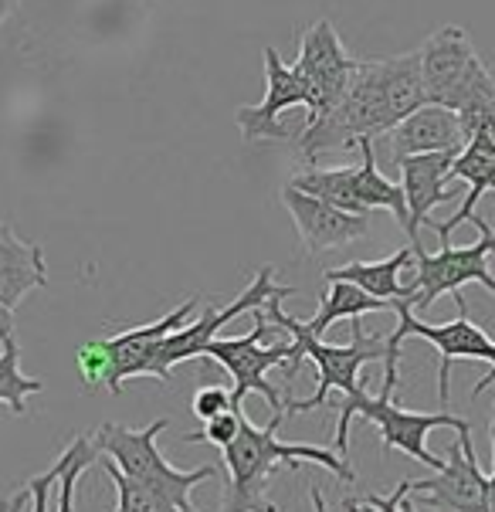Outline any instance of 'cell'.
<instances>
[{
	"mask_svg": "<svg viewBox=\"0 0 495 512\" xmlns=\"http://www.w3.org/2000/svg\"><path fill=\"white\" fill-rule=\"evenodd\" d=\"M424 106H428V92H424L418 51L367 58L356 68V78L340 106L316 123L302 126L292 146L299 160L312 167L326 153H350L360 150L363 140H384L390 129Z\"/></svg>",
	"mask_w": 495,
	"mask_h": 512,
	"instance_id": "6da1fadb",
	"label": "cell"
},
{
	"mask_svg": "<svg viewBox=\"0 0 495 512\" xmlns=\"http://www.w3.org/2000/svg\"><path fill=\"white\" fill-rule=\"evenodd\" d=\"M285 414H272L265 428H255L248 414H241L238 438L224 448V496L221 512H279L272 499H268V485H272L275 472L282 465L312 462L323 465L340 482H356L353 465L343 462L336 451H326L319 445H306V441H279Z\"/></svg>",
	"mask_w": 495,
	"mask_h": 512,
	"instance_id": "7a4b0ae2",
	"label": "cell"
},
{
	"mask_svg": "<svg viewBox=\"0 0 495 512\" xmlns=\"http://www.w3.org/2000/svg\"><path fill=\"white\" fill-rule=\"evenodd\" d=\"M428 106L458 112L465 140L495 136V75L465 28L445 24L418 48Z\"/></svg>",
	"mask_w": 495,
	"mask_h": 512,
	"instance_id": "3957f363",
	"label": "cell"
},
{
	"mask_svg": "<svg viewBox=\"0 0 495 512\" xmlns=\"http://www.w3.org/2000/svg\"><path fill=\"white\" fill-rule=\"evenodd\" d=\"M289 295H275L272 302L265 306L268 319L275 326H282L289 333V340L295 343V350L302 353V360L316 363V373H319V387L316 394L306 397V401H285V414H309V411H319L333 401V394H343V401H353V397L363 394V384H360V370L367 367L373 360H387V333H367L360 319H353V340L343 343V346H333V343H323L319 336H312L302 319L289 316L282 309V302Z\"/></svg>",
	"mask_w": 495,
	"mask_h": 512,
	"instance_id": "277c9868",
	"label": "cell"
},
{
	"mask_svg": "<svg viewBox=\"0 0 495 512\" xmlns=\"http://www.w3.org/2000/svg\"><path fill=\"white\" fill-rule=\"evenodd\" d=\"M255 329L238 340H214L207 343L204 360H214L231 377V401L234 411H241L248 394H262L272 414H285V394L268 380V370H282L285 380H292L302 370V353L285 336L282 326L268 319L265 309H255Z\"/></svg>",
	"mask_w": 495,
	"mask_h": 512,
	"instance_id": "5b68a950",
	"label": "cell"
},
{
	"mask_svg": "<svg viewBox=\"0 0 495 512\" xmlns=\"http://www.w3.org/2000/svg\"><path fill=\"white\" fill-rule=\"evenodd\" d=\"M167 428H170V418H156L140 431L109 421L95 431L92 441H95V448H99V455H106L109 462L126 475V479L140 482L143 489L156 492V496H160L163 502H170L173 509L197 512L194 502H190V492H194V485L214 479L217 468L214 465H197V468H190V472H184V468H173L167 458H163L160 445H156L160 431H167Z\"/></svg>",
	"mask_w": 495,
	"mask_h": 512,
	"instance_id": "8992f818",
	"label": "cell"
},
{
	"mask_svg": "<svg viewBox=\"0 0 495 512\" xmlns=\"http://www.w3.org/2000/svg\"><path fill=\"white\" fill-rule=\"evenodd\" d=\"M394 312H397V329L394 333H387V350L390 353L384 360V387L380 390H390V394H394L397 380H401V367H397V363H401L404 340H424L438 350V357H441V370H438L441 404H448V397H451V363L455 360H482L492 367L479 384L472 387V397H479L485 387L495 384V340L485 333L482 326H475L472 319H468L465 309H458V319L441 323V326L418 319V312H414V306L407 299L397 302Z\"/></svg>",
	"mask_w": 495,
	"mask_h": 512,
	"instance_id": "52a82bcc",
	"label": "cell"
},
{
	"mask_svg": "<svg viewBox=\"0 0 495 512\" xmlns=\"http://www.w3.org/2000/svg\"><path fill=\"white\" fill-rule=\"evenodd\" d=\"M197 312H201V295H190L187 302H180L177 309H170L167 316L153 319V323L123 329L116 336H102V340L78 346L75 363L85 387H106L109 394H123L126 380L153 377L156 346L177 333V329H184L190 319H197Z\"/></svg>",
	"mask_w": 495,
	"mask_h": 512,
	"instance_id": "ba28073f",
	"label": "cell"
},
{
	"mask_svg": "<svg viewBox=\"0 0 495 512\" xmlns=\"http://www.w3.org/2000/svg\"><path fill=\"white\" fill-rule=\"evenodd\" d=\"M336 414H340V424H336V455L346 462L350 455V421L363 418L370 421L373 428L380 431V441H384V451H404L411 455L414 462L434 468L441 472L445 468V458H438L428 448V435L434 428H451V431H472V421L458 418V414L438 411V414H418V411H407V407L394 404V394L390 390H380L377 397H370L363 390L360 397L353 401H340L336 404Z\"/></svg>",
	"mask_w": 495,
	"mask_h": 512,
	"instance_id": "9c48e42d",
	"label": "cell"
},
{
	"mask_svg": "<svg viewBox=\"0 0 495 512\" xmlns=\"http://www.w3.org/2000/svg\"><path fill=\"white\" fill-rule=\"evenodd\" d=\"M472 224L479 228L475 245H441V251H434V255H428L421 245L414 248V279L407 282L414 312L431 309L441 295H455L458 309H465V285H482L485 292L495 295V275L489 272V258L495 255V228L482 218H475Z\"/></svg>",
	"mask_w": 495,
	"mask_h": 512,
	"instance_id": "30bf717a",
	"label": "cell"
},
{
	"mask_svg": "<svg viewBox=\"0 0 495 512\" xmlns=\"http://www.w3.org/2000/svg\"><path fill=\"white\" fill-rule=\"evenodd\" d=\"M275 295H295V285H279L275 282V265H265L258 268V275L251 279V285L238 299H231L228 306H207L197 312V319L184 329H177L173 336H167L160 346H156V360H153V377L156 380H170V373L177 363L184 360H197L204 357L207 343L217 340L224 326L231 319H238L241 312H255V309H265Z\"/></svg>",
	"mask_w": 495,
	"mask_h": 512,
	"instance_id": "8fae6325",
	"label": "cell"
},
{
	"mask_svg": "<svg viewBox=\"0 0 495 512\" xmlns=\"http://www.w3.org/2000/svg\"><path fill=\"white\" fill-rule=\"evenodd\" d=\"M295 72L302 75L309 89V112H306V126L316 119L329 116L336 106L343 102V95L350 92L360 58H353L343 48V38L336 34L333 21H316L302 31L299 38V58H295Z\"/></svg>",
	"mask_w": 495,
	"mask_h": 512,
	"instance_id": "7c38bea8",
	"label": "cell"
},
{
	"mask_svg": "<svg viewBox=\"0 0 495 512\" xmlns=\"http://www.w3.org/2000/svg\"><path fill=\"white\" fill-rule=\"evenodd\" d=\"M411 499L414 506L434 512H489V475L475 458L472 431H458L441 472L431 479H411Z\"/></svg>",
	"mask_w": 495,
	"mask_h": 512,
	"instance_id": "4fadbf2b",
	"label": "cell"
},
{
	"mask_svg": "<svg viewBox=\"0 0 495 512\" xmlns=\"http://www.w3.org/2000/svg\"><path fill=\"white\" fill-rule=\"evenodd\" d=\"M265 58V99L258 106H241L234 112V123H238L241 136L248 143L258 140H295V129L282 123V112L302 106L309 112V89L302 82V75L292 65L282 62V55L275 48L262 51Z\"/></svg>",
	"mask_w": 495,
	"mask_h": 512,
	"instance_id": "5bb4252c",
	"label": "cell"
},
{
	"mask_svg": "<svg viewBox=\"0 0 495 512\" xmlns=\"http://www.w3.org/2000/svg\"><path fill=\"white\" fill-rule=\"evenodd\" d=\"M282 207L289 211V218H292L295 231H299V238L309 255L346 248L370 234L367 214H346L340 207L319 201V197L302 194V190H295L292 184L282 187Z\"/></svg>",
	"mask_w": 495,
	"mask_h": 512,
	"instance_id": "9a60e30c",
	"label": "cell"
},
{
	"mask_svg": "<svg viewBox=\"0 0 495 512\" xmlns=\"http://www.w3.org/2000/svg\"><path fill=\"white\" fill-rule=\"evenodd\" d=\"M458 153H424V156H407L397 167L401 173V187H404V201H407V238L411 248L421 245V228L431 221V211L441 207L445 201L455 197V167Z\"/></svg>",
	"mask_w": 495,
	"mask_h": 512,
	"instance_id": "2e32d148",
	"label": "cell"
},
{
	"mask_svg": "<svg viewBox=\"0 0 495 512\" xmlns=\"http://www.w3.org/2000/svg\"><path fill=\"white\" fill-rule=\"evenodd\" d=\"M465 133L458 112L441 109V106H424L414 116H407L401 126H394L384 136V150L390 167H401L407 156H424V153H462L465 150Z\"/></svg>",
	"mask_w": 495,
	"mask_h": 512,
	"instance_id": "e0dca14e",
	"label": "cell"
},
{
	"mask_svg": "<svg viewBox=\"0 0 495 512\" xmlns=\"http://www.w3.org/2000/svg\"><path fill=\"white\" fill-rule=\"evenodd\" d=\"M48 285L45 251L34 241L17 238L11 221H0V306L17 309L34 289Z\"/></svg>",
	"mask_w": 495,
	"mask_h": 512,
	"instance_id": "ac0fdd59",
	"label": "cell"
},
{
	"mask_svg": "<svg viewBox=\"0 0 495 512\" xmlns=\"http://www.w3.org/2000/svg\"><path fill=\"white\" fill-rule=\"evenodd\" d=\"M451 177H455V184H468V194H465L462 207H458L448 221H438V224L431 221V228L438 231L441 245H451V231H455L458 224L479 218L475 207H479V201L489 194V190H495V136H489V133L472 136V140L465 143V150L458 153L455 167H451Z\"/></svg>",
	"mask_w": 495,
	"mask_h": 512,
	"instance_id": "d6986e66",
	"label": "cell"
},
{
	"mask_svg": "<svg viewBox=\"0 0 495 512\" xmlns=\"http://www.w3.org/2000/svg\"><path fill=\"white\" fill-rule=\"evenodd\" d=\"M407 265H414V248L407 245L394 255L380 258V262H346L340 268H326L323 279L326 282H350L356 289H363L367 295L380 302H411V289L401 279V272Z\"/></svg>",
	"mask_w": 495,
	"mask_h": 512,
	"instance_id": "ffe728a7",
	"label": "cell"
},
{
	"mask_svg": "<svg viewBox=\"0 0 495 512\" xmlns=\"http://www.w3.org/2000/svg\"><path fill=\"white\" fill-rule=\"evenodd\" d=\"M397 302H380L373 299V295H367L363 289H356V285L350 282H329V292L323 299V306H319L316 316L309 319V323H302L309 329L312 336H319L323 340V333L333 323H340V319H363L367 312H394Z\"/></svg>",
	"mask_w": 495,
	"mask_h": 512,
	"instance_id": "44dd1931",
	"label": "cell"
},
{
	"mask_svg": "<svg viewBox=\"0 0 495 512\" xmlns=\"http://www.w3.org/2000/svg\"><path fill=\"white\" fill-rule=\"evenodd\" d=\"M292 187L309 197H319V201L340 207L346 214H363L360 201H356V167H333V170L309 167V170L295 173Z\"/></svg>",
	"mask_w": 495,
	"mask_h": 512,
	"instance_id": "7402d4cb",
	"label": "cell"
},
{
	"mask_svg": "<svg viewBox=\"0 0 495 512\" xmlns=\"http://www.w3.org/2000/svg\"><path fill=\"white\" fill-rule=\"evenodd\" d=\"M41 390H45L41 380L24 377L17 340L0 343V404L11 407L14 418H28V397L41 394Z\"/></svg>",
	"mask_w": 495,
	"mask_h": 512,
	"instance_id": "603a6c76",
	"label": "cell"
},
{
	"mask_svg": "<svg viewBox=\"0 0 495 512\" xmlns=\"http://www.w3.org/2000/svg\"><path fill=\"white\" fill-rule=\"evenodd\" d=\"M99 462V448L89 435L75 438L55 462L58 472V512H75V492H78V479L85 475V468H92Z\"/></svg>",
	"mask_w": 495,
	"mask_h": 512,
	"instance_id": "cb8c5ba5",
	"label": "cell"
},
{
	"mask_svg": "<svg viewBox=\"0 0 495 512\" xmlns=\"http://www.w3.org/2000/svg\"><path fill=\"white\" fill-rule=\"evenodd\" d=\"M102 468L109 472V479H112V485H116V492H119V509L116 512H180V509H173L170 502H163L156 492L143 489L140 482L126 479V475L119 472L112 462H106Z\"/></svg>",
	"mask_w": 495,
	"mask_h": 512,
	"instance_id": "d4e9b609",
	"label": "cell"
},
{
	"mask_svg": "<svg viewBox=\"0 0 495 512\" xmlns=\"http://www.w3.org/2000/svg\"><path fill=\"white\" fill-rule=\"evenodd\" d=\"M241 414H245V407H241V411L221 414V418H214V421H207L201 431H190V435H184V445H197V441H211V445H217V448L224 451L234 438H238V431H241Z\"/></svg>",
	"mask_w": 495,
	"mask_h": 512,
	"instance_id": "484cf974",
	"label": "cell"
},
{
	"mask_svg": "<svg viewBox=\"0 0 495 512\" xmlns=\"http://www.w3.org/2000/svg\"><path fill=\"white\" fill-rule=\"evenodd\" d=\"M190 407H194L197 421H214L221 418V414L234 411V401H231V387H201L194 394V401H190Z\"/></svg>",
	"mask_w": 495,
	"mask_h": 512,
	"instance_id": "4316f807",
	"label": "cell"
},
{
	"mask_svg": "<svg viewBox=\"0 0 495 512\" xmlns=\"http://www.w3.org/2000/svg\"><path fill=\"white\" fill-rule=\"evenodd\" d=\"M55 485H58L55 465H51L45 475H38V479H28V482H24V492H28V499H31V512H48L51 489H55Z\"/></svg>",
	"mask_w": 495,
	"mask_h": 512,
	"instance_id": "83f0119b",
	"label": "cell"
},
{
	"mask_svg": "<svg viewBox=\"0 0 495 512\" xmlns=\"http://www.w3.org/2000/svg\"><path fill=\"white\" fill-rule=\"evenodd\" d=\"M14 340V312L0 306V343Z\"/></svg>",
	"mask_w": 495,
	"mask_h": 512,
	"instance_id": "f1b7e54d",
	"label": "cell"
},
{
	"mask_svg": "<svg viewBox=\"0 0 495 512\" xmlns=\"http://www.w3.org/2000/svg\"><path fill=\"white\" fill-rule=\"evenodd\" d=\"M17 4H21V0H0V28H4L7 17L17 11Z\"/></svg>",
	"mask_w": 495,
	"mask_h": 512,
	"instance_id": "f546056e",
	"label": "cell"
},
{
	"mask_svg": "<svg viewBox=\"0 0 495 512\" xmlns=\"http://www.w3.org/2000/svg\"><path fill=\"white\" fill-rule=\"evenodd\" d=\"M24 499H28V492H14V496H11V512H24Z\"/></svg>",
	"mask_w": 495,
	"mask_h": 512,
	"instance_id": "4dcf8cb0",
	"label": "cell"
}]
</instances>
